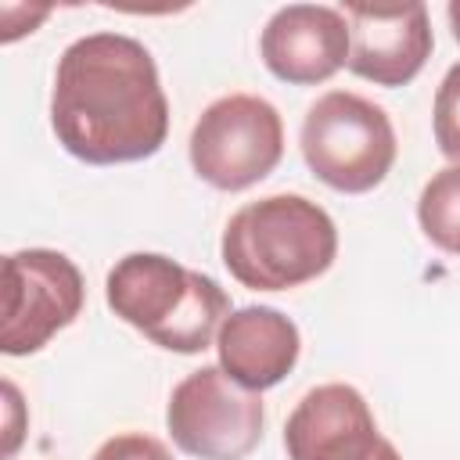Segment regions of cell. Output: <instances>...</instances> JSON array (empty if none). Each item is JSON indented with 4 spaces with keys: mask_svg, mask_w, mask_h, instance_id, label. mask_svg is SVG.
Instances as JSON below:
<instances>
[{
    "mask_svg": "<svg viewBox=\"0 0 460 460\" xmlns=\"http://www.w3.org/2000/svg\"><path fill=\"white\" fill-rule=\"evenodd\" d=\"M50 129L86 165L151 158L169 137V101L151 50L122 32L68 43L54 68Z\"/></svg>",
    "mask_w": 460,
    "mask_h": 460,
    "instance_id": "1",
    "label": "cell"
},
{
    "mask_svg": "<svg viewBox=\"0 0 460 460\" xmlns=\"http://www.w3.org/2000/svg\"><path fill=\"white\" fill-rule=\"evenodd\" d=\"M219 255L237 284L252 291H291L331 270L338 226L305 194H270L241 205L226 219Z\"/></svg>",
    "mask_w": 460,
    "mask_h": 460,
    "instance_id": "2",
    "label": "cell"
},
{
    "mask_svg": "<svg viewBox=\"0 0 460 460\" xmlns=\"http://www.w3.org/2000/svg\"><path fill=\"white\" fill-rule=\"evenodd\" d=\"M108 309L169 352L208 349L230 316V298L208 273L187 270L158 252L122 255L104 280Z\"/></svg>",
    "mask_w": 460,
    "mask_h": 460,
    "instance_id": "3",
    "label": "cell"
},
{
    "mask_svg": "<svg viewBox=\"0 0 460 460\" xmlns=\"http://www.w3.org/2000/svg\"><path fill=\"white\" fill-rule=\"evenodd\" d=\"M298 144L313 176L341 194H367L385 183L399 155L385 108L352 90L316 97L302 119Z\"/></svg>",
    "mask_w": 460,
    "mask_h": 460,
    "instance_id": "4",
    "label": "cell"
},
{
    "mask_svg": "<svg viewBox=\"0 0 460 460\" xmlns=\"http://www.w3.org/2000/svg\"><path fill=\"white\" fill-rule=\"evenodd\" d=\"M194 172L226 194L266 180L284 158L280 111L255 93H226L212 101L190 129Z\"/></svg>",
    "mask_w": 460,
    "mask_h": 460,
    "instance_id": "5",
    "label": "cell"
},
{
    "mask_svg": "<svg viewBox=\"0 0 460 460\" xmlns=\"http://www.w3.org/2000/svg\"><path fill=\"white\" fill-rule=\"evenodd\" d=\"M262 399L237 385L223 367L190 370L169 395L165 428L198 460H244L262 442Z\"/></svg>",
    "mask_w": 460,
    "mask_h": 460,
    "instance_id": "6",
    "label": "cell"
},
{
    "mask_svg": "<svg viewBox=\"0 0 460 460\" xmlns=\"http://www.w3.org/2000/svg\"><path fill=\"white\" fill-rule=\"evenodd\" d=\"M86 302L79 266L54 248H22L4 259V327L0 349L7 356L40 352L65 331Z\"/></svg>",
    "mask_w": 460,
    "mask_h": 460,
    "instance_id": "7",
    "label": "cell"
},
{
    "mask_svg": "<svg viewBox=\"0 0 460 460\" xmlns=\"http://www.w3.org/2000/svg\"><path fill=\"white\" fill-rule=\"evenodd\" d=\"M349 22L345 68L374 86H406L431 58L435 36L424 4H341Z\"/></svg>",
    "mask_w": 460,
    "mask_h": 460,
    "instance_id": "8",
    "label": "cell"
},
{
    "mask_svg": "<svg viewBox=\"0 0 460 460\" xmlns=\"http://www.w3.org/2000/svg\"><path fill=\"white\" fill-rule=\"evenodd\" d=\"M381 442L367 399L341 381L309 388L284 424L288 460H370Z\"/></svg>",
    "mask_w": 460,
    "mask_h": 460,
    "instance_id": "9",
    "label": "cell"
},
{
    "mask_svg": "<svg viewBox=\"0 0 460 460\" xmlns=\"http://www.w3.org/2000/svg\"><path fill=\"white\" fill-rule=\"evenodd\" d=\"M259 54L280 83H327L349 61V22L341 7L288 4L266 22L259 36Z\"/></svg>",
    "mask_w": 460,
    "mask_h": 460,
    "instance_id": "10",
    "label": "cell"
},
{
    "mask_svg": "<svg viewBox=\"0 0 460 460\" xmlns=\"http://www.w3.org/2000/svg\"><path fill=\"white\" fill-rule=\"evenodd\" d=\"M216 349H219V367L237 385H244L248 392H266L295 370L302 352V334L295 320L284 316L280 309L244 305L223 320L216 334Z\"/></svg>",
    "mask_w": 460,
    "mask_h": 460,
    "instance_id": "11",
    "label": "cell"
},
{
    "mask_svg": "<svg viewBox=\"0 0 460 460\" xmlns=\"http://www.w3.org/2000/svg\"><path fill=\"white\" fill-rule=\"evenodd\" d=\"M417 219L435 248L460 255V165H446L424 183L417 198Z\"/></svg>",
    "mask_w": 460,
    "mask_h": 460,
    "instance_id": "12",
    "label": "cell"
},
{
    "mask_svg": "<svg viewBox=\"0 0 460 460\" xmlns=\"http://www.w3.org/2000/svg\"><path fill=\"white\" fill-rule=\"evenodd\" d=\"M431 126H435V144L438 151L460 165V61L442 75L435 90V108H431Z\"/></svg>",
    "mask_w": 460,
    "mask_h": 460,
    "instance_id": "13",
    "label": "cell"
},
{
    "mask_svg": "<svg viewBox=\"0 0 460 460\" xmlns=\"http://www.w3.org/2000/svg\"><path fill=\"white\" fill-rule=\"evenodd\" d=\"M93 460H172L165 442L144 435V431H122V435H111L97 453Z\"/></svg>",
    "mask_w": 460,
    "mask_h": 460,
    "instance_id": "14",
    "label": "cell"
},
{
    "mask_svg": "<svg viewBox=\"0 0 460 460\" xmlns=\"http://www.w3.org/2000/svg\"><path fill=\"white\" fill-rule=\"evenodd\" d=\"M4 395H7V446H4V456H11L14 453V446H18V424H14V413H18V388L11 385V381H4Z\"/></svg>",
    "mask_w": 460,
    "mask_h": 460,
    "instance_id": "15",
    "label": "cell"
},
{
    "mask_svg": "<svg viewBox=\"0 0 460 460\" xmlns=\"http://www.w3.org/2000/svg\"><path fill=\"white\" fill-rule=\"evenodd\" d=\"M446 14H449V29H453V40L460 43V0H453V4L446 7Z\"/></svg>",
    "mask_w": 460,
    "mask_h": 460,
    "instance_id": "16",
    "label": "cell"
},
{
    "mask_svg": "<svg viewBox=\"0 0 460 460\" xmlns=\"http://www.w3.org/2000/svg\"><path fill=\"white\" fill-rule=\"evenodd\" d=\"M370 460H402V456H399V449H395V446H392V442L385 438V442L377 446V453H374Z\"/></svg>",
    "mask_w": 460,
    "mask_h": 460,
    "instance_id": "17",
    "label": "cell"
}]
</instances>
